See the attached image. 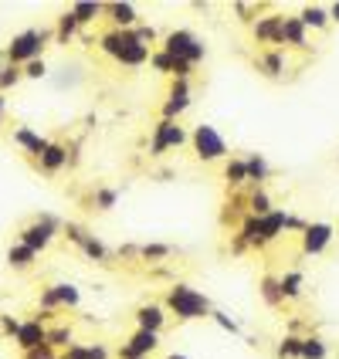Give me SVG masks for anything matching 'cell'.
Returning a JSON list of instances; mask_svg holds the SVG:
<instances>
[{"label": "cell", "instance_id": "obj_7", "mask_svg": "<svg viewBox=\"0 0 339 359\" xmlns=\"http://www.w3.org/2000/svg\"><path fill=\"white\" fill-rule=\"evenodd\" d=\"M183 142H190V133L180 122L160 119L153 126V142H149V156H163L166 149H180Z\"/></svg>", "mask_w": 339, "mask_h": 359}, {"label": "cell", "instance_id": "obj_30", "mask_svg": "<svg viewBox=\"0 0 339 359\" xmlns=\"http://www.w3.org/2000/svg\"><path fill=\"white\" fill-rule=\"evenodd\" d=\"M20 79H24V68H18V65H7V58H0V92L14 88Z\"/></svg>", "mask_w": 339, "mask_h": 359}, {"label": "cell", "instance_id": "obj_14", "mask_svg": "<svg viewBox=\"0 0 339 359\" xmlns=\"http://www.w3.org/2000/svg\"><path fill=\"white\" fill-rule=\"evenodd\" d=\"M251 31H255V41H258V44H275V48H281V31H285V18H279V14L258 18L255 24H251Z\"/></svg>", "mask_w": 339, "mask_h": 359}, {"label": "cell", "instance_id": "obj_37", "mask_svg": "<svg viewBox=\"0 0 339 359\" xmlns=\"http://www.w3.org/2000/svg\"><path fill=\"white\" fill-rule=\"evenodd\" d=\"M261 295L268 305H279L281 302V292H279V278H261Z\"/></svg>", "mask_w": 339, "mask_h": 359}, {"label": "cell", "instance_id": "obj_25", "mask_svg": "<svg viewBox=\"0 0 339 359\" xmlns=\"http://www.w3.org/2000/svg\"><path fill=\"white\" fill-rule=\"evenodd\" d=\"M61 359H109V349L99 346V342H95V346H79V342H75V346L65 349Z\"/></svg>", "mask_w": 339, "mask_h": 359}, {"label": "cell", "instance_id": "obj_11", "mask_svg": "<svg viewBox=\"0 0 339 359\" xmlns=\"http://www.w3.org/2000/svg\"><path fill=\"white\" fill-rule=\"evenodd\" d=\"M288 220H292L288 210H272V214L258 217V244H255V248H265V244L279 241L281 234L288 231Z\"/></svg>", "mask_w": 339, "mask_h": 359}, {"label": "cell", "instance_id": "obj_43", "mask_svg": "<svg viewBox=\"0 0 339 359\" xmlns=\"http://www.w3.org/2000/svg\"><path fill=\"white\" fill-rule=\"evenodd\" d=\"M24 359H61V356H55V349H51V346H38V349L24 353Z\"/></svg>", "mask_w": 339, "mask_h": 359}, {"label": "cell", "instance_id": "obj_39", "mask_svg": "<svg viewBox=\"0 0 339 359\" xmlns=\"http://www.w3.org/2000/svg\"><path fill=\"white\" fill-rule=\"evenodd\" d=\"M48 75V61L38 58V61H27L24 65V79H44Z\"/></svg>", "mask_w": 339, "mask_h": 359}, {"label": "cell", "instance_id": "obj_44", "mask_svg": "<svg viewBox=\"0 0 339 359\" xmlns=\"http://www.w3.org/2000/svg\"><path fill=\"white\" fill-rule=\"evenodd\" d=\"M329 20H339V4H333V7H329Z\"/></svg>", "mask_w": 339, "mask_h": 359}, {"label": "cell", "instance_id": "obj_46", "mask_svg": "<svg viewBox=\"0 0 339 359\" xmlns=\"http://www.w3.org/2000/svg\"><path fill=\"white\" fill-rule=\"evenodd\" d=\"M166 359H187V356H177V353H173V356H166Z\"/></svg>", "mask_w": 339, "mask_h": 359}, {"label": "cell", "instance_id": "obj_12", "mask_svg": "<svg viewBox=\"0 0 339 359\" xmlns=\"http://www.w3.org/2000/svg\"><path fill=\"white\" fill-rule=\"evenodd\" d=\"M20 353H31V349H38V346H48V325L41 319H27L20 322L18 336H14Z\"/></svg>", "mask_w": 339, "mask_h": 359}, {"label": "cell", "instance_id": "obj_34", "mask_svg": "<svg viewBox=\"0 0 339 359\" xmlns=\"http://www.w3.org/2000/svg\"><path fill=\"white\" fill-rule=\"evenodd\" d=\"M75 31H79V20L72 18V11H65L58 18V44H65L68 38H75Z\"/></svg>", "mask_w": 339, "mask_h": 359}, {"label": "cell", "instance_id": "obj_6", "mask_svg": "<svg viewBox=\"0 0 339 359\" xmlns=\"http://www.w3.org/2000/svg\"><path fill=\"white\" fill-rule=\"evenodd\" d=\"M61 227V220H55L51 214H41V217H34L31 224H24L18 231V241L20 244H27L34 255H41V251H48L51 248V241H55V234H58Z\"/></svg>", "mask_w": 339, "mask_h": 359}, {"label": "cell", "instance_id": "obj_1", "mask_svg": "<svg viewBox=\"0 0 339 359\" xmlns=\"http://www.w3.org/2000/svg\"><path fill=\"white\" fill-rule=\"evenodd\" d=\"M99 48L102 55H109L122 68H142L149 61V55H153V48L136 38V31H116V27L109 34H102Z\"/></svg>", "mask_w": 339, "mask_h": 359}, {"label": "cell", "instance_id": "obj_22", "mask_svg": "<svg viewBox=\"0 0 339 359\" xmlns=\"http://www.w3.org/2000/svg\"><path fill=\"white\" fill-rule=\"evenodd\" d=\"M299 20L305 24V31L312 27V31H322L326 24H329V7H319V4H309V7H302Z\"/></svg>", "mask_w": 339, "mask_h": 359}, {"label": "cell", "instance_id": "obj_36", "mask_svg": "<svg viewBox=\"0 0 339 359\" xmlns=\"http://www.w3.org/2000/svg\"><path fill=\"white\" fill-rule=\"evenodd\" d=\"M140 255L146 261H160V258H170V255H173V248H170V244H142Z\"/></svg>", "mask_w": 339, "mask_h": 359}, {"label": "cell", "instance_id": "obj_28", "mask_svg": "<svg viewBox=\"0 0 339 359\" xmlns=\"http://www.w3.org/2000/svg\"><path fill=\"white\" fill-rule=\"evenodd\" d=\"M329 356V346L319 336H305L302 339V359H326Z\"/></svg>", "mask_w": 339, "mask_h": 359}, {"label": "cell", "instance_id": "obj_24", "mask_svg": "<svg viewBox=\"0 0 339 359\" xmlns=\"http://www.w3.org/2000/svg\"><path fill=\"white\" fill-rule=\"evenodd\" d=\"M244 166H248V183L261 187V183L268 180V160H265L261 153H251V156H244Z\"/></svg>", "mask_w": 339, "mask_h": 359}, {"label": "cell", "instance_id": "obj_35", "mask_svg": "<svg viewBox=\"0 0 339 359\" xmlns=\"http://www.w3.org/2000/svg\"><path fill=\"white\" fill-rule=\"evenodd\" d=\"M149 65H153V68H157L160 75H173V58H170V55H166L163 48H157V51L149 55Z\"/></svg>", "mask_w": 339, "mask_h": 359}, {"label": "cell", "instance_id": "obj_41", "mask_svg": "<svg viewBox=\"0 0 339 359\" xmlns=\"http://www.w3.org/2000/svg\"><path fill=\"white\" fill-rule=\"evenodd\" d=\"M18 329H20V319H14V316H0V332H4V336H11V339H14V336H18Z\"/></svg>", "mask_w": 339, "mask_h": 359}, {"label": "cell", "instance_id": "obj_27", "mask_svg": "<svg viewBox=\"0 0 339 359\" xmlns=\"http://www.w3.org/2000/svg\"><path fill=\"white\" fill-rule=\"evenodd\" d=\"M224 180H227L231 187H244V183H248V166H244L241 156L227 160V166H224Z\"/></svg>", "mask_w": 339, "mask_h": 359}, {"label": "cell", "instance_id": "obj_19", "mask_svg": "<svg viewBox=\"0 0 339 359\" xmlns=\"http://www.w3.org/2000/svg\"><path fill=\"white\" fill-rule=\"evenodd\" d=\"M68 11H72V18L79 20V27H81V24H95L105 14V4H99V0H79Z\"/></svg>", "mask_w": 339, "mask_h": 359}, {"label": "cell", "instance_id": "obj_15", "mask_svg": "<svg viewBox=\"0 0 339 359\" xmlns=\"http://www.w3.org/2000/svg\"><path fill=\"white\" fill-rule=\"evenodd\" d=\"M136 329H142V332H160L163 325H166V305H160V302H146V305H140L136 309Z\"/></svg>", "mask_w": 339, "mask_h": 359}, {"label": "cell", "instance_id": "obj_8", "mask_svg": "<svg viewBox=\"0 0 339 359\" xmlns=\"http://www.w3.org/2000/svg\"><path fill=\"white\" fill-rule=\"evenodd\" d=\"M336 238V227L329 224V220H312L305 231H302V255H322L329 244Z\"/></svg>", "mask_w": 339, "mask_h": 359}, {"label": "cell", "instance_id": "obj_23", "mask_svg": "<svg viewBox=\"0 0 339 359\" xmlns=\"http://www.w3.org/2000/svg\"><path fill=\"white\" fill-rule=\"evenodd\" d=\"M51 288H55V299H58L61 309H79V302H81L79 285H72V281H58V285H51Z\"/></svg>", "mask_w": 339, "mask_h": 359}, {"label": "cell", "instance_id": "obj_4", "mask_svg": "<svg viewBox=\"0 0 339 359\" xmlns=\"http://www.w3.org/2000/svg\"><path fill=\"white\" fill-rule=\"evenodd\" d=\"M44 41H48V31L27 27V31H20V34L11 38V44L4 48V58H7V65L24 68L27 61H38L41 55H44Z\"/></svg>", "mask_w": 339, "mask_h": 359}, {"label": "cell", "instance_id": "obj_42", "mask_svg": "<svg viewBox=\"0 0 339 359\" xmlns=\"http://www.w3.org/2000/svg\"><path fill=\"white\" fill-rule=\"evenodd\" d=\"M41 309H44V312H58L61 309L58 299H55V288H44V292H41Z\"/></svg>", "mask_w": 339, "mask_h": 359}, {"label": "cell", "instance_id": "obj_13", "mask_svg": "<svg viewBox=\"0 0 339 359\" xmlns=\"http://www.w3.org/2000/svg\"><path fill=\"white\" fill-rule=\"evenodd\" d=\"M65 234L75 241V244H79V248H81V251H85V255H88L92 261H105V258H109V248H105V244H102L95 234L81 231L79 224H65Z\"/></svg>", "mask_w": 339, "mask_h": 359}, {"label": "cell", "instance_id": "obj_3", "mask_svg": "<svg viewBox=\"0 0 339 359\" xmlns=\"http://www.w3.org/2000/svg\"><path fill=\"white\" fill-rule=\"evenodd\" d=\"M163 51L170 55L173 61H183V65H190V68H197L200 61L207 58V44L194 34V31H187V27H177V31H170L160 44Z\"/></svg>", "mask_w": 339, "mask_h": 359}, {"label": "cell", "instance_id": "obj_38", "mask_svg": "<svg viewBox=\"0 0 339 359\" xmlns=\"http://www.w3.org/2000/svg\"><path fill=\"white\" fill-rule=\"evenodd\" d=\"M211 319L218 322V325H220V329H224V332H231V336H241L238 322L231 319V316H224V312H218V309H214V312H211Z\"/></svg>", "mask_w": 339, "mask_h": 359}, {"label": "cell", "instance_id": "obj_5", "mask_svg": "<svg viewBox=\"0 0 339 359\" xmlns=\"http://www.w3.org/2000/svg\"><path fill=\"white\" fill-rule=\"evenodd\" d=\"M190 146H194V153H197L200 163H218V160H227V156H231L227 140L220 136L211 122L194 126V133H190Z\"/></svg>", "mask_w": 339, "mask_h": 359}, {"label": "cell", "instance_id": "obj_33", "mask_svg": "<svg viewBox=\"0 0 339 359\" xmlns=\"http://www.w3.org/2000/svg\"><path fill=\"white\" fill-rule=\"evenodd\" d=\"M275 353H279V359H302V339L299 336H285Z\"/></svg>", "mask_w": 339, "mask_h": 359}, {"label": "cell", "instance_id": "obj_21", "mask_svg": "<svg viewBox=\"0 0 339 359\" xmlns=\"http://www.w3.org/2000/svg\"><path fill=\"white\" fill-rule=\"evenodd\" d=\"M34 261H38V255L27 248V244H11L7 248V264L14 268V271H27V268H34Z\"/></svg>", "mask_w": 339, "mask_h": 359}, {"label": "cell", "instance_id": "obj_20", "mask_svg": "<svg viewBox=\"0 0 339 359\" xmlns=\"http://www.w3.org/2000/svg\"><path fill=\"white\" fill-rule=\"evenodd\" d=\"M281 44H292V48H309V31L299 18H285V31H281Z\"/></svg>", "mask_w": 339, "mask_h": 359}, {"label": "cell", "instance_id": "obj_26", "mask_svg": "<svg viewBox=\"0 0 339 359\" xmlns=\"http://www.w3.org/2000/svg\"><path fill=\"white\" fill-rule=\"evenodd\" d=\"M302 271H285L279 278V292H281V302L285 299H299L302 295Z\"/></svg>", "mask_w": 339, "mask_h": 359}, {"label": "cell", "instance_id": "obj_40", "mask_svg": "<svg viewBox=\"0 0 339 359\" xmlns=\"http://www.w3.org/2000/svg\"><path fill=\"white\" fill-rule=\"evenodd\" d=\"M116 200H119V190H99V194H95V207H99V210H112Z\"/></svg>", "mask_w": 339, "mask_h": 359}, {"label": "cell", "instance_id": "obj_10", "mask_svg": "<svg viewBox=\"0 0 339 359\" xmlns=\"http://www.w3.org/2000/svg\"><path fill=\"white\" fill-rule=\"evenodd\" d=\"M187 109H190V81H187V79H173L170 92H166V102H163V119L177 122Z\"/></svg>", "mask_w": 339, "mask_h": 359}, {"label": "cell", "instance_id": "obj_17", "mask_svg": "<svg viewBox=\"0 0 339 359\" xmlns=\"http://www.w3.org/2000/svg\"><path fill=\"white\" fill-rule=\"evenodd\" d=\"M14 142H18L27 156H34V160H41V153L51 146L44 136H38V133H34V129H27V126H18V129H14Z\"/></svg>", "mask_w": 339, "mask_h": 359}, {"label": "cell", "instance_id": "obj_45", "mask_svg": "<svg viewBox=\"0 0 339 359\" xmlns=\"http://www.w3.org/2000/svg\"><path fill=\"white\" fill-rule=\"evenodd\" d=\"M4 109H7V99H4V92H0V119H4Z\"/></svg>", "mask_w": 339, "mask_h": 359}, {"label": "cell", "instance_id": "obj_2", "mask_svg": "<svg viewBox=\"0 0 339 359\" xmlns=\"http://www.w3.org/2000/svg\"><path fill=\"white\" fill-rule=\"evenodd\" d=\"M166 312H173L180 322H194V319H211V312H214V305L211 299L197 292V288H190L187 281H177V285H170V292H166Z\"/></svg>", "mask_w": 339, "mask_h": 359}, {"label": "cell", "instance_id": "obj_9", "mask_svg": "<svg viewBox=\"0 0 339 359\" xmlns=\"http://www.w3.org/2000/svg\"><path fill=\"white\" fill-rule=\"evenodd\" d=\"M157 349H160V332H142V329H136L119 346V359H146L149 353H157Z\"/></svg>", "mask_w": 339, "mask_h": 359}, {"label": "cell", "instance_id": "obj_18", "mask_svg": "<svg viewBox=\"0 0 339 359\" xmlns=\"http://www.w3.org/2000/svg\"><path fill=\"white\" fill-rule=\"evenodd\" d=\"M65 166H68V146H61V142H51L38 160V170L44 173H61Z\"/></svg>", "mask_w": 339, "mask_h": 359}, {"label": "cell", "instance_id": "obj_31", "mask_svg": "<svg viewBox=\"0 0 339 359\" xmlns=\"http://www.w3.org/2000/svg\"><path fill=\"white\" fill-rule=\"evenodd\" d=\"M261 68H265V75L279 79L281 72H285V51H281V48H275V51H268V55L261 58Z\"/></svg>", "mask_w": 339, "mask_h": 359}, {"label": "cell", "instance_id": "obj_32", "mask_svg": "<svg viewBox=\"0 0 339 359\" xmlns=\"http://www.w3.org/2000/svg\"><path fill=\"white\" fill-rule=\"evenodd\" d=\"M75 336H72V329L68 325H58V329H48V346L51 349H68V346H75Z\"/></svg>", "mask_w": 339, "mask_h": 359}, {"label": "cell", "instance_id": "obj_16", "mask_svg": "<svg viewBox=\"0 0 339 359\" xmlns=\"http://www.w3.org/2000/svg\"><path fill=\"white\" fill-rule=\"evenodd\" d=\"M105 14H109V20H112L116 31H133V27H140V14H136L133 4H105Z\"/></svg>", "mask_w": 339, "mask_h": 359}, {"label": "cell", "instance_id": "obj_29", "mask_svg": "<svg viewBox=\"0 0 339 359\" xmlns=\"http://www.w3.org/2000/svg\"><path fill=\"white\" fill-rule=\"evenodd\" d=\"M248 207H251V217H265V214H272L275 210V203H272V197L265 194V190H255L251 197H248Z\"/></svg>", "mask_w": 339, "mask_h": 359}]
</instances>
